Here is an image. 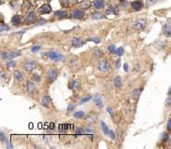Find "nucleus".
Instances as JSON below:
<instances>
[{"label":"nucleus","instance_id":"obj_1","mask_svg":"<svg viewBox=\"0 0 171 149\" xmlns=\"http://www.w3.org/2000/svg\"><path fill=\"white\" fill-rule=\"evenodd\" d=\"M46 77H47V79H48V81L50 83H52L53 81L56 80V78L58 77V72H57L56 69L51 68L46 73Z\"/></svg>","mask_w":171,"mask_h":149},{"label":"nucleus","instance_id":"obj_2","mask_svg":"<svg viewBox=\"0 0 171 149\" xmlns=\"http://www.w3.org/2000/svg\"><path fill=\"white\" fill-rule=\"evenodd\" d=\"M48 57H49L51 60L54 61V62H61V61H64L65 60V57L62 55L61 53L57 52V51H49L48 52Z\"/></svg>","mask_w":171,"mask_h":149},{"label":"nucleus","instance_id":"obj_3","mask_svg":"<svg viewBox=\"0 0 171 149\" xmlns=\"http://www.w3.org/2000/svg\"><path fill=\"white\" fill-rule=\"evenodd\" d=\"M36 65H37V62L35 60L28 59L25 63V64H24V69H25V71L30 72L32 70H34V68L36 67Z\"/></svg>","mask_w":171,"mask_h":149},{"label":"nucleus","instance_id":"obj_4","mask_svg":"<svg viewBox=\"0 0 171 149\" xmlns=\"http://www.w3.org/2000/svg\"><path fill=\"white\" fill-rule=\"evenodd\" d=\"M97 68L101 72H107L110 70V63L107 60H100L97 64Z\"/></svg>","mask_w":171,"mask_h":149},{"label":"nucleus","instance_id":"obj_5","mask_svg":"<svg viewBox=\"0 0 171 149\" xmlns=\"http://www.w3.org/2000/svg\"><path fill=\"white\" fill-rule=\"evenodd\" d=\"M145 26H146V23H145V21L142 20V19H137V20H136L134 22L135 29L137 30V31H142V30H144Z\"/></svg>","mask_w":171,"mask_h":149},{"label":"nucleus","instance_id":"obj_6","mask_svg":"<svg viewBox=\"0 0 171 149\" xmlns=\"http://www.w3.org/2000/svg\"><path fill=\"white\" fill-rule=\"evenodd\" d=\"M131 7H132L133 9L138 11V10H140L144 8V3L141 0H136V1L131 2Z\"/></svg>","mask_w":171,"mask_h":149},{"label":"nucleus","instance_id":"obj_7","mask_svg":"<svg viewBox=\"0 0 171 149\" xmlns=\"http://www.w3.org/2000/svg\"><path fill=\"white\" fill-rule=\"evenodd\" d=\"M36 21H37V16H36V13L33 11L29 12L25 19V22L26 24H34Z\"/></svg>","mask_w":171,"mask_h":149},{"label":"nucleus","instance_id":"obj_8","mask_svg":"<svg viewBox=\"0 0 171 149\" xmlns=\"http://www.w3.org/2000/svg\"><path fill=\"white\" fill-rule=\"evenodd\" d=\"M84 44H85V42L83 41L80 37H75V38L72 39V41H71V45L73 46L74 48H80V47H82Z\"/></svg>","mask_w":171,"mask_h":149},{"label":"nucleus","instance_id":"obj_9","mask_svg":"<svg viewBox=\"0 0 171 149\" xmlns=\"http://www.w3.org/2000/svg\"><path fill=\"white\" fill-rule=\"evenodd\" d=\"M38 12L40 14H49L51 12V7L49 4H43L42 6L38 8Z\"/></svg>","mask_w":171,"mask_h":149},{"label":"nucleus","instance_id":"obj_10","mask_svg":"<svg viewBox=\"0 0 171 149\" xmlns=\"http://www.w3.org/2000/svg\"><path fill=\"white\" fill-rule=\"evenodd\" d=\"M26 89H27V92L29 94H34L37 91V87H36V85L33 83V82L27 81L26 82Z\"/></svg>","mask_w":171,"mask_h":149},{"label":"nucleus","instance_id":"obj_11","mask_svg":"<svg viewBox=\"0 0 171 149\" xmlns=\"http://www.w3.org/2000/svg\"><path fill=\"white\" fill-rule=\"evenodd\" d=\"M94 104L99 108L103 107V100H102V97L100 94H96V95L94 97Z\"/></svg>","mask_w":171,"mask_h":149},{"label":"nucleus","instance_id":"obj_12","mask_svg":"<svg viewBox=\"0 0 171 149\" xmlns=\"http://www.w3.org/2000/svg\"><path fill=\"white\" fill-rule=\"evenodd\" d=\"M21 51L20 50H13V51H9L8 54H7V60H9V61H10V60L14 59V58H16V57H18L21 55Z\"/></svg>","mask_w":171,"mask_h":149},{"label":"nucleus","instance_id":"obj_13","mask_svg":"<svg viewBox=\"0 0 171 149\" xmlns=\"http://www.w3.org/2000/svg\"><path fill=\"white\" fill-rule=\"evenodd\" d=\"M67 16V12L66 10H57V11L54 12V17L58 20H61V19L66 18Z\"/></svg>","mask_w":171,"mask_h":149},{"label":"nucleus","instance_id":"obj_14","mask_svg":"<svg viewBox=\"0 0 171 149\" xmlns=\"http://www.w3.org/2000/svg\"><path fill=\"white\" fill-rule=\"evenodd\" d=\"M51 102V97L49 95H45L43 97L42 101H41V104H42V106H44V107H49Z\"/></svg>","mask_w":171,"mask_h":149},{"label":"nucleus","instance_id":"obj_15","mask_svg":"<svg viewBox=\"0 0 171 149\" xmlns=\"http://www.w3.org/2000/svg\"><path fill=\"white\" fill-rule=\"evenodd\" d=\"M22 23V19H21V16L18 15V14H16V15H14L12 18H11V24L13 25H15V26H19L20 24Z\"/></svg>","mask_w":171,"mask_h":149},{"label":"nucleus","instance_id":"obj_16","mask_svg":"<svg viewBox=\"0 0 171 149\" xmlns=\"http://www.w3.org/2000/svg\"><path fill=\"white\" fill-rule=\"evenodd\" d=\"M83 16H84V12L81 9H75L72 12V17L75 19H81Z\"/></svg>","mask_w":171,"mask_h":149},{"label":"nucleus","instance_id":"obj_17","mask_svg":"<svg viewBox=\"0 0 171 149\" xmlns=\"http://www.w3.org/2000/svg\"><path fill=\"white\" fill-rule=\"evenodd\" d=\"M68 88L70 89H78L79 88V81H77V80H71V81H69V83H68Z\"/></svg>","mask_w":171,"mask_h":149},{"label":"nucleus","instance_id":"obj_18","mask_svg":"<svg viewBox=\"0 0 171 149\" xmlns=\"http://www.w3.org/2000/svg\"><path fill=\"white\" fill-rule=\"evenodd\" d=\"M94 7L97 9H101L105 7V1L104 0H94Z\"/></svg>","mask_w":171,"mask_h":149},{"label":"nucleus","instance_id":"obj_19","mask_svg":"<svg viewBox=\"0 0 171 149\" xmlns=\"http://www.w3.org/2000/svg\"><path fill=\"white\" fill-rule=\"evenodd\" d=\"M92 53H93V55H94V57H95V58H97V59L101 58V57L103 56V54H104L103 53V51L98 48H94V49L92 50Z\"/></svg>","mask_w":171,"mask_h":149},{"label":"nucleus","instance_id":"obj_20","mask_svg":"<svg viewBox=\"0 0 171 149\" xmlns=\"http://www.w3.org/2000/svg\"><path fill=\"white\" fill-rule=\"evenodd\" d=\"M14 78L16 81H19V82H22L24 80V75L19 71V70H16L14 71Z\"/></svg>","mask_w":171,"mask_h":149},{"label":"nucleus","instance_id":"obj_21","mask_svg":"<svg viewBox=\"0 0 171 149\" xmlns=\"http://www.w3.org/2000/svg\"><path fill=\"white\" fill-rule=\"evenodd\" d=\"M163 32H164V34H165V36H167V37L171 36V26L170 25H169V24H165L164 27H163Z\"/></svg>","mask_w":171,"mask_h":149},{"label":"nucleus","instance_id":"obj_22","mask_svg":"<svg viewBox=\"0 0 171 149\" xmlns=\"http://www.w3.org/2000/svg\"><path fill=\"white\" fill-rule=\"evenodd\" d=\"M101 128H102V131H103V133L105 135L109 136L110 134V130H109V127L107 126V124L105 123L103 120H101Z\"/></svg>","mask_w":171,"mask_h":149},{"label":"nucleus","instance_id":"obj_23","mask_svg":"<svg viewBox=\"0 0 171 149\" xmlns=\"http://www.w3.org/2000/svg\"><path fill=\"white\" fill-rule=\"evenodd\" d=\"M113 84H114V86L116 87L117 89L121 88V86H122V78H121V77H119V76L115 77L114 80H113Z\"/></svg>","mask_w":171,"mask_h":149},{"label":"nucleus","instance_id":"obj_24","mask_svg":"<svg viewBox=\"0 0 171 149\" xmlns=\"http://www.w3.org/2000/svg\"><path fill=\"white\" fill-rule=\"evenodd\" d=\"M96 119H97V116L94 113H91L87 117V121H88L89 123H94Z\"/></svg>","mask_w":171,"mask_h":149},{"label":"nucleus","instance_id":"obj_25","mask_svg":"<svg viewBox=\"0 0 171 149\" xmlns=\"http://www.w3.org/2000/svg\"><path fill=\"white\" fill-rule=\"evenodd\" d=\"M141 89H135L133 91H132V96H133V98L136 99V100H137L138 98H139V96H140V93H141Z\"/></svg>","mask_w":171,"mask_h":149},{"label":"nucleus","instance_id":"obj_26","mask_svg":"<svg viewBox=\"0 0 171 149\" xmlns=\"http://www.w3.org/2000/svg\"><path fill=\"white\" fill-rule=\"evenodd\" d=\"M105 16L101 13V12H94L92 15V19L93 20H101L103 19Z\"/></svg>","mask_w":171,"mask_h":149},{"label":"nucleus","instance_id":"obj_27","mask_svg":"<svg viewBox=\"0 0 171 149\" xmlns=\"http://www.w3.org/2000/svg\"><path fill=\"white\" fill-rule=\"evenodd\" d=\"M84 116H85V113L83 111H77L74 113V117L76 118H82Z\"/></svg>","mask_w":171,"mask_h":149},{"label":"nucleus","instance_id":"obj_28","mask_svg":"<svg viewBox=\"0 0 171 149\" xmlns=\"http://www.w3.org/2000/svg\"><path fill=\"white\" fill-rule=\"evenodd\" d=\"M91 7V3L89 2V1H84V2H82L81 4H80V8H82V9H87V8H89Z\"/></svg>","mask_w":171,"mask_h":149},{"label":"nucleus","instance_id":"obj_29","mask_svg":"<svg viewBox=\"0 0 171 149\" xmlns=\"http://www.w3.org/2000/svg\"><path fill=\"white\" fill-rule=\"evenodd\" d=\"M108 49H109V51H110V53H112V54L117 53V48L115 47V45H110Z\"/></svg>","mask_w":171,"mask_h":149},{"label":"nucleus","instance_id":"obj_30","mask_svg":"<svg viewBox=\"0 0 171 149\" xmlns=\"http://www.w3.org/2000/svg\"><path fill=\"white\" fill-rule=\"evenodd\" d=\"M88 41H93V42H94L95 44H98V43L101 42V39H100L99 37H97V36H93V37L88 38Z\"/></svg>","mask_w":171,"mask_h":149},{"label":"nucleus","instance_id":"obj_31","mask_svg":"<svg viewBox=\"0 0 171 149\" xmlns=\"http://www.w3.org/2000/svg\"><path fill=\"white\" fill-rule=\"evenodd\" d=\"M76 134L77 135H82V134H86L85 129H82V128H78L76 130Z\"/></svg>","mask_w":171,"mask_h":149},{"label":"nucleus","instance_id":"obj_32","mask_svg":"<svg viewBox=\"0 0 171 149\" xmlns=\"http://www.w3.org/2000/svg\"><path fill=\"white\" fill-rule=\"evenodd\" d=\"M8 30H9V25H7L6 24H1V26H0V31L1 32H5V31H8Z\"/></svg>","mask_w":171,"mask_h":149},{"label":"nucleus","instance_id":"obj_33","mask_svg":"<svg viewBox=\"0 0 171 149\" xmlns=\"http://www.w3.org/2000/svg\"><path fill=\"white\" fill-rule=\"evenodd\" d=\"M68 128H69V125L68 124H61V125L59 126V129H60V131H65L68 130Z\"/></svg>","mask_w":171,"mask_h":149},{"label":"nucleus","instance_id":"obj_34","mask_svg":"<svg viewBox=\"0 0 171 149\" xmlns=\"http://www.w3.org/2000/svg\"><path fill=\"white\" fill-rule=\"evenodd\" d=\"M60 4L63 8H67L69 5V0H60Z\"/></svg>","mask_w":171,"mask_h":149},{"label":"nucleus","instance_id":"obj_35","mask_svg":"<svg viewBox=\"0 0 171 149\" xmlns=\"http://www.w3.org/2000/svg\"><path fill=\"white\" fill-rule=\"evenodd\" d=\"M90 100H92V96H86V97L81 99L80 104H82V103H84V102H89Z\"/></svg>","mask_w":171,"mask_h":149},{"label":"nucleus","instance_id":"obj_36","mask_svg":"<svg viewBox=\"0 0 171 149\" xmlns=\"http://www.w3.org/2000/svg\"><path fill=\"white\" fill-rule=\"evenodd\" d=\"M15 65H16V63L11 61V60L7 63V67H8V68H11V67H14Z\"/></svg>","mask_w":171,"mask_h":149},{"label":"nucleus","instance_id":"obj_37","mask_svg":"<svg viewBox=\"0 0 171 149\" xmlns=\"http://www.w3.org/2000/svg\"><path fill=\"white\" fill-rule=\"evenodd\" d=\"M29 7H30V3L28 2V1H25V3H24V5H23V11L24 10H27L28 8H29Z\"/></svg>","mask_w":171,"mask_h":149},{"label":"nucleus","instance_id":"obj_38","mask_svg":"<svg viewBox=\"0 0 171 149\" xmlns=\"http://www.w3.org/2000/svg\"><path fill=\"white\" fill-rule=\"evenodd\" d=\"M123 53H124V49H123V48H117V55H119L120 57L121 56H122L123 55Z\"/></svg>","mask_w":171,"mask_h":149},{"label":"nucleus","instance_id":"obj_39","mask_svg":"<svg viewBox=\"0 0 171 149\" xmlns=\"http://www.w3.org/2000/svg\"><path fill=\"white\" fill-rule=\"evenodd\" d=\"M33 79L36 81V82H40V77H39V75H37V74H34L33 75Z\"/></svg>","mask_w":171,"mask_h":149},{"label":"nucleus","instance_id":"obj_40","mask_svg":"<svg viewBox=\"0 0 171 149\" xmlns=\"http://www.w3.org/2000/svg\"><path fill=\"white\" fill-rule=\"evenodd\" d=\"M0 138H1V141L2 142H7V137H6V135H5V133L3 132V131H1L0 132Z\"/></svg>","mask_w":171,"mask_h":149},{"label":"nucleus","instance_id":"obj_41","mask_svg":"<svg viewBox=\"0 0 171 149\" xmlns=\"http://www.w3.org/2000/svg\"><path fill=\"white\" fill-rule=\"evenodd\" d=\"M39 48H40V46H38V45L34 46V47L31 48V51H32V52H37V51L39 50Z\"/></svg>","mask_w":171,"mask_h":149},{"label":"nucleus","instance_id":"obj_42","mask_svg":"<svg viewBox=\"0 0 171 149\" xmlns=\"http://www.w3.org/2000/svg\"><path fill=\"white\" fill-rule=\"evenodd\" d=\"M46 23H47V20H45V19H43V18L39 19V20L37 21V24H38V25H42V24H45Z\"/></svg>","mask_w":171,"mask_h":149},{"label":"nucleus","instance_id":"obj_43","mask_svg":"<svg viewBox=\"0 0 171 149\" xmlns=\"http://www.w3.org/2000/svg\"><path fill=\"white\" fill-rule=\"evenodd\" d=\"M109 136H110L112 140H115L116 139V135H115V132L113 131H110V134H109Z\"/></svg>","mask_w":171,"mask_h":149},{"label":"nucleus","instance_id":"obj_44","mask_svg":"<svg viewBox=\"0 0 171 149\" xmlns=\"http://www.w3.org/2000/svg\"><path fill=\"white\" fill-rule=\"evenodd\" d=\"M74 108H75V104H73V103H69L68 106H67V111H68V112L73 111Z\"/></svg>","mask_w":171,"mask_h":149},{"label":"nucleus","instance_id":"obj_45","mask_svg":"<svg viewBox=\"0 0 171 149\" xmlns=\"http://www.w3.org/2000/svg\"><path fill=\"white\" fill-rule=\"evenodd\" d=\"M107 111L109 112V114L110 115V117L111 118H113V116H114V113H113V109L111 107H108L107 108Z\"/></svg>","mask_w":171,"mask_h":149},{"label":"nucleus","instance_id":"obj_46","mask_svg":"<svg viewBox=\"0 0 171 149\" xmlns=\"http://www.w3.org/2000/svg\"><path fill=\"white\" fill-rule=\"evenodd\" d=\"M165 104H166V106H169L171 104V95H169L167 97V99L165 101Z\"/></svg>","mask_w":171,"mask_h":149},{"label":"nucleus","instance_id":"obj_47","mask_svg":"<svg viewBox=\"0 0 171 149\" xmlns=\"http://www.w3.org/2000/svg\"><path fill=\"white\" fill-rule=\"evenodd\" d=\"M157 2V0H148L147 1V5H148V7H150V6H152V5H153L154 3H156Z\"/></svg>","mask_w":171,"mask_h":149},{"label":"nucleus","instance_id":"obj_48","mask_svg":"<svg viewBox=\"0 0 171 149\" xmlns=\"http://www.w3.org/2000/svg\"><path fill=\"white\" fill-rule=\"evenodd\" d=\"M7 54H8V52H6V51H2V52H1V59L7 60Z\"/></svg>","mask_w":171,"mask_h":149},{"label":"nucleus","instance_id":"obj_49","mask_svg":"<svg viewBox=\"0 0 171 149\" xmlns=\"http://www.w3.org/2000/svg\"><path fill=\"white\" fill-rule=\"evenodd\" d=\"M127 5H128V3H127V1H126V0H121V6L122 7L125 8Z\"/></svg>","mask_w":171,"mask_h":149},{"label":"nucleus","instance_id":"obj_50","mask_svg":"<svg viewBox=\"0 0 171 149\" xmlns=\"http://www.w3.org/2000/svg\"><path fill=\"white\" fill-rule=\"evenodd\" d=\"M116 67H117V69H120V68H121V59H118L116 61Z\"/></svg>","mask_w":171,"mask_h":149},{"label":"nucleus","instance_id":"obj_51","mask_svg":"<svg viewBox=\"0 0 171 149\" xmlns=\"http://www.w3.org/2000/svg\"><path fill=\"white\" fill-rule=\"evenodd\" d=\"M162 136H163V141L165 142V141L167 140V138H168V134H167V133H163Z\"/></svg>","mask_w":171,"mask_h":149},{"label":"nucleus","instance_id":"obj_52","mask_svg":"<svg viewBox=\"0 0 171 149\" xmlns=\"http://www.w3.org/2000/svg\"><path fill=\"white\" fill-rule=\"evenodd\" d=\"M167 130H168V131L171 132V118L169 119L168 122H167Z\"/></svg>","mask_w":171,"mask_h":149},{"label":"nucleus","instance_id":"obj_53","mask_svg":"<svg viewBox=\"0 0 171 149\" xmlns=\"http://www.w3.org/2000/svg\"><path fill=\"white\" fill-rule=\"evenodd\" d=\"M123 69H124V71L125 72L129 71V65H128V63H124V65H123Z\"/></svg>","mask_w":171,"mask_h":149},{"label":"nucleus","instance_id":"obj_54","mask_svg":"<svg viewBox=\"0 0 171 149\" xmlns=\"http://www.w3.org/2000/svg\"><path fill=\"white\" fill-rule=\"evenodd\" d=\"M7 147H8V148H12L11 143H9V142H8V141H7Z\"/></svg>","mask_w":171,"mask_h":149},{"label":"nucleus","instance_id":"obj_55","mask_svg":"<svg viewBox=\"0 0 171 149\" xmlns=\"http://www.w3.org/2000/svg\"><path fill=\"white\" fill-rule=\"evenodd\" d=\"M5 76H6V75H5V73H4V72H2V73H1V78H5Z\"/></svg>","mask_w":171,"mask_h":149},{"label":"nucleus","instance_id":"obj_56","mask_svg":"<svg viewBox=\"0 0 171 149\" xmlns=\"http://www.w3.org/2000/svg\"><path fill=\"white\" fill-rule=\"evenodd\" d=\"M167 94H168V95H171V87L169 88V90L167 91Z\"/></svg>","mask_w":171,"mask_h":149},{"label":"nucleus","instance_id":"obj_57","mask_svg":"<svg viewBox=\"0 0 171 149\" xmlns=\"http://www.w3.org/2000/svg\"><path fill=\"white\" fill-rule=\"evenodd\" d=\"M168 143H169V146L171 147V139L169 140V142H168Z\"/></svg>","mask_w":171,"mask_h":149},{"label":"nucleus","instance_id":"obj_58","mask_svg":"<svg viewBox=\"0 0 171 149\" xmlns=\"http://www.w3.org/2000/svg\"><path fill=\"white\" fill-rule=\"evenodd\" d=\"M72 2H73V3H76V2H78V0H72Z\"/></svg>","mask_w":171,"mask_h":149},{"label":"nucleus","instance_id":"obj_59","mask_svg":"<svg viewBox=\"0 0 171 149\" xmlns=\"http://www.w3.org/2000/svg\"><path fill=\"white\" fill-rule=\"evenodd\" d=\"M47 1H51V0H47Z\"/></svg>","mask_w":171,"mask_h":149}]
</instances>
